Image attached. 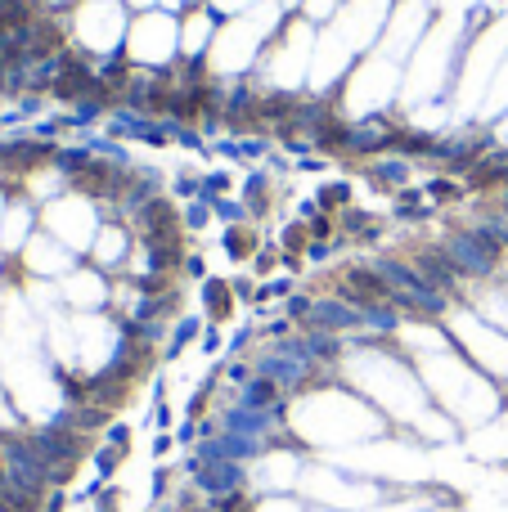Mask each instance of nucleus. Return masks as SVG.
<instances>
[{
  "mask_svg": "<svg viewBox=\"0 0 508 512\" xmlns=\"http://www.w3.org/2000/svg\"><path fill=\"white\" fill-rule=\"evenodd\" d=\"M45 144H0V512H27L41 477L59 459L63 432L50 423L59 391L50 378V315L63 283L27 265V243L41 230L27 176L54 153Z\"/></svg>",
  "mask_w": 508,
  "mask_h": 512,
  "instance_id": "f257e3e1",
  "label": "nucleus"
},
{
  "mask_svg": "<svg viewBox=\"0 0 508 512\" xmlns=\"http://www.w3.org/2000/svg\"><path fill=\"white\" fill-rule=\"evenodd\" d=\"M95 261L99 265H122L126 261V230L122 225H113V230H104L95 239Z\"/></svg>",
  "mask_w": 508,
  "mask_h": 512,
  "instance_id": "f03ea898",
  "label": "nucleus"
},
{
  "mask_svg": "<svg viewBox=\"0 0 508 512\" xmlns=\"http://www.w3.org/2000/svg\"><path fill=\"white\" fill-rule=\"evenodd\" d=\"M207 310H212L216 319H225V315H230V288H225L221 279H212V283H207Z\"/></svg>",
  "mask_w": 508,
  "mask_h": 512,
  "instance_id": "7ed1b4c3",
  "label": "nucleus"
},
{
  "mask_svg": "<svg viewBox=\"0 0 508 512\" xmlns=\"http://www.w3.org/2000/svg\"><path fill=\"white\" fill-rule=\"evenodd\" d=\"M248 252H257V239H252L248 230H234L230 234V256H239V261H243Z\"/></svg>",
  "mask_w": 508,
  "mask_h": 512,
  "instance_id": "20e7f679",
  "label": "nucleus"
},
{
  "mask_svg": "<svg viewBox=\"0 0 508 512\" xmlns=\"http://www.w3.org/2000/svg\"><path fill=\"white\" fill-rule=\"evenodd\" d=\"M261 512H297V504H284V499H279V504H261Z\"/></svg>",
  "mask_w": 508,
  "mask_h": 512,
  "instance_id": "39448f33",
  "label": "nucleus"
}]
</instances>
